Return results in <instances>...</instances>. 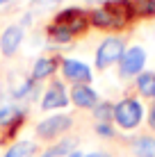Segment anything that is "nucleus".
Here are the masks:
<instances>
[{"label": "nucleus", "mask_w": 155, "mask_h": 157, "mask_svg": "<svg viewBox=\"0 0 155 157\" xmlns=\"http://www.w3.org/2000/svg\"><path fill=\"white\" fill-rule=\"evenodd\" d=\"M141 102L135 100V98H123L119 105H114V121L119 123L123 130H132L139 125L141 121Z\"/></svg>", "instance_id": "nucleus-1"}, {"label": "nucleus", "mask_w": 155, "mask_h": 157, "mask_svg": "<svg viewBox=\"0 0 155 157\" xmlns=\"http://www.w3.org/2000/svg\"><path fill=\"white\" fill-rule=\"evenodd\" d=\"M126 52V46H123V39L121 36H107L103 43L98 46V52H96V68L103 71V68L112 66L114 62H119Z\"/></svg>", "instance_id": "nucleus-2"}, {"label": "nucleus", "mask_w": 155, "mask_h": 157, "mask_svg": "<svg viewBox=\"0 0 155 157\" xmlns=\"http://www.w3.org/2000/svg\"><path fill=\"white\" fill-rule=\"evenodd\" d=\"M52 23L66 28L73 36H76V34H84V32H87V28H89V14L84 12V9L68 7V9H64V12L57 14Z\"/></svg>", "instance_id": "nucleus-3"}, {"label": "nucleus", "mask_w": 155, "mask_h": 157, "mask_svg": "<svg viewBox=\"0 0 155 157\" xmlns=\"http://www.w3.org/2000/svg\"><path fill=\"white\" fill-rule=\"evenodd\" d=\"M71 116L66 114H57V116H50L46 121H41L37 125V137L44 139V141H50V139H57L60 134H64L66 130H71Z\"/></svg>", "instance_id": "nucleus-4"}, {"label": "nucleus", "mask_w": 155, "mask_h": 157, "mask_svg": "<svg viewBox=\"0 0 155 157\" xmlns=\"http://www.w3.org/2000/svg\"><path fill=\"white\" fill-rule=\"evenodd\" d=\"M144 64H146V52L139 46H132L130 50L123 52V57L119 59V68L123 78H132V75H139Z\"/></svg>", "instance_id": "nucleus-5"}, {"label": "nucleus", "mask_w": 155, "mask_h": 157, "mask_svg": "<svg viewBox=\"0 0 155 157\" xmlns=\"http://www.w3.org/2000/svg\"><path fill=\"white\" fill-rule=\"evenodd\" d=\"M68 105V96H66V89L60 80H52L50 86L46 89L44 98H41V109H60V107H66Z\"/></svg>", "instance_id": "nucleus-6"}, {"label": "nucleus", "mask_w": 155, "mask_h": 157, "mask_svg": "<svg viewBox=\"0 0 155 157\" xmlns=\"http://www.w3.org/2000/svg\"><path fill=\"white\" fill-rule=\"evenodd\" d=\"M62 73L66 80H71L73 84H89L91 80V71L87 64L78 62V59H62Z\"/></svg>", "instance_id": "nucleus-7"}, {"label": "nucleus", "mask_w": 155, "mask_h": 157, "mask_svg": "<svg viewBox=\"0 0 155 157\" xmlns=\"http://www.w3.org/2000/svg\"><path fill=\"white\" fill-rule=\"evenodd\" d=\"M23 28L21 25H9L7 30L2 32V36H0V50H2L5 57H12L16 50H18V46L23 43Z\"/></svg>", "instance_id": "nucleus-8"}, {"label": "nucleus", "mask_w": 155, "mask_h": 157, "mask_svg": "<svg viewBox=\"0 0 155 157\" xmlns=\"http://www.w3.org/2000/svg\"><path fill=\"white\" fill-rule=\"evenodd\" d=\"M89 25L100 28V30H121V28H126V25L121 23V21L116 18V16L112 14L105 5L100 9H94V12L89 14Z\"/></svg>", "instance_id": "nucleus-9"}, {"label": "nucleus", "mask_w": 155, "mask_h": 157, "mask_svg": "<svg viewBox=\"0 0 155 157\" xmlns=\"http://www.w3.org/2000/svg\"><path fill=\"white\" fill-rule=\"evenodd\" d=\"M71 100L76 102L78 107L94 109V107L98 105V94H96L89 84H73V89H71Z\"/></svg>", "instance_id": "nucleus-10"}, {"label": "nucleus", "mask_w": 155, "mask_h": 157, "mask_svg": "<svg viewBox=\"0 0 155 157\" xmlns=\"http://www.w3.org/2000/svg\"><path fill=\"white\" fill-rule=\"evenodd\" d=\"M57 66H60V57H41L34 62V66H32V80H46L50 78L52 73L57 71Z\"/></svg>", "instance_id": "nucleus-11"}, {"label": "nucleus", "mask_w": 155, "mask_h": 157, "mask_svg": "<svg viewBox=\"0 0 155 157\" xmlns=\"http://www.w3.org/2000/svg\"><path fill=\"white\" fill-rule=\"evenodd\" d=\"M137 157H155V139L153 137H139L132 146Z\"/></svg>", "instance_id": "nucleus-12"}, {"label": "nucleus", "mask_w": 155, "mask_h": 157, "mask_svg": "<svg viewBox=\"0 0 155 157\" xmlns=\"http://www.w3.org/2000/svg\"><path fill=\"white\" fill-rule=\"evenodd\" d=\"M46 34H48V39L55 41V43H68V41L73 39V34H71L66 28H62V25H55V23H50V25L46 28Z\"/></svg>", "instance_id": "nucleus-13"}, {"label": "nucleus", "mask_w": 155, "mask_h": 157, "mask_svg": "<svg viewBox=\"0 0 155 157\" xmlns=\"http://www.w3.org/2000/svg\"><path fill=\"white\" fill-rule=\"evenodd\" d=\"M137 89H139V94L146 96V98L155 96V73H141L139 78H137Z\"/></svg>", "instance_id": "nucleus-14"}, {"label": "nucleus", "mask_w": 155, "mask_h": 157, "mask_svg": "<svg viewBox=\"0 0 155 157\" xmlns=\"http://www.w3.org/2000/svg\"><path fill=\"white\" fill-rule=\"evenodd\" d=\"M135 16L141 18H155V0H132Z\"/></svg>", "instance_id": "nucleus-15"}, {"label": "nucleus", "mask_w": 155, "mask_h": 157, "mask_svg": "<svg viewBox=\"0 0 155 157\" xmlns=\"http://www.w3.org/2000/svg\"><path fill=\"white\" fill-rule=\"evenodd\" d=\"M32 155H34V144H30V141L14 144L12 148L5 153V157H32Z\"/></svg>", "instance_id": "nucleus-16"}, {"label": "nucleus", "mask_w": 155, "mask_h": 157, "mask_svg": "<svg viewBox=\"0 0 155 157\" xmlns=\"http://www.w3.org/2000/svg\"><path fill=\"white\" fill-rule=\"evenodd\" d=\"M18 114H21L18 107L9 105V102H2V105H0V128H7Z\"/></svg>", "instance_id": "nucleus-17"}, {"label": "nucleus", "mask_w": 155, "mask_h": 157, "mask_svg": "<svg viewBox=\"0 0 155 157\" xmlns=\"http://www.w3.org/2000/svg\"><path fill=\"white\" fill-rule=\"evenodd\" d=\"M23 123H25V112H21V114L16 116L14 121L9 123L7 128H5V130H2V137H0V141H9V139H14V137H16V132L21 130V125H23Z\"/></svg>", "instance_id": "nucleus-18"}, {"label": "nucleus", "mask_w": 155, "mask_h": 157, "mask_svg": "<svg viewBox=\"0 0 155 157\" xmlns=\"http://www.w3.org/2000/svg\"><path fill=\"white\" fill-rule=\"evenodd\" d=\"M94 114H96L98 121L107 123L110 118H114V105H112V102H98V105L94 107Z\"/></svg>", "instance_id": "nucleus-19"}, {"label": "nucleus", "mask_w": 155, "mask_h": 157, "mask_svg": "<svg viewBox=\"0 0 155 157\" xmlns=\"http://www.w3.org/2000/svg\"><path fill=\"white\" fill-rule=\"evenodd\" d=\"M71 148H73V141H62V144L52 146V148H48L41 157H60V155H66Z\"/></svg>", "instance_id": "nucleus-20"}, {"label": "nucleus", "mask_w": 155, "mask_h": 157, "mask_svg": "<svg viewBox=\"0 0 155 157\" xmlns=\"http://www.w3.org/2000/svg\"><path fill=\"white\" fill-rule=\"evenodd\" d=\"M96 132L103 134V137H112V134H114V130L110 128V123H100V125H96Z\"/></svg>", "instance_id": "nucleus-21"}, {"label": "nucleus", "mask_w": 155, "mask_h": 157, "mask_svg": "<svg viewBox=\"0 0 155 157\" xmlns=\"http://www.w3.org/2000/svg\"><path fill=\"white\" fill-rule=\"evenodd\" d=\"M148 125L151 130H155V105H151V109H148Z\"/></svg>", "instance_id": "nucleus-22"}, {"label": "nucleus", "mask_w": 155, "mask_h": 157, "mask_svg": "<svg viewBox=\"0 0 155 157\" xmlns=\"http://www.w3.org/2000/svg\"><path fill=\"white\" fill-rule=\"evenodd\" d=\"M68 157H84L82 153H78V150H73V153H68Z\"/></svg>", "instance_id": "nucleus-23"}, {"label": "nucleus", "mask_w": 155, "mask_h": 157, "mask_svg": "<svg viewBox=\"0 0 155 157\" xmlns=\"http://www.w3.org/2000/svg\"><path fill=\"white\" fill-rule=\"evenodd\" d=\"M84 157H107V155H103V153H91V155H84Z\"/></svg>", "instance_id": "nucleus-24"}, {"label": "nucleus", "mask_w": 155, "mask_h": 157, "mask_svg": "<svg viewBox=\"0 0 155 157\" xmlns=\"http://www.w3.org/2000/svg\"><path fill=\"white\" fill-rule=\"evenodd\" d=\"M5 2H9V0H0V7H2V5H5Z\"/></svg>", "instance_id": "nucleus-25"}, {"label": "nucleus", "mask_w": 155, "mask_h": 157, "mask_svg": "<svg viewBox=\"0 0 155 157\" xmlns=\"http://www.w3.org/2000/svg\"><path fill=\"white\" fill-rule=\"evenodd\" d=\"M48 2H60V0H48Z\"/></svg>", "instance_id": "nucleus-26"}, {"label": "nucleus", "mask_w": 155, "mask_h": 157, "mask_svg": "<svg viewBox=\"0 0 155 157\" xmlns=\"http://www.w3.org/2000/svg\"><path fill=\"white\" fill-rule=\"evenodd\" d=\"M103 2H110V0H103Z\"/></svg>", "instance_id": "nucleus-27"}, {"label": "nucleus", "mask_w": 155, "mask_h": 157, "mask_svg": "<svg viewBox=\"0 0 155 157\" xmlns=\"http://www.w3.org/2000/svg\"><path fill=\"white\" fill-rule=\"evenodd\" d=\"M153 98H155V96H153Z\"/></svg>", "instance_id": "nucleus-28"}]
</instances>
